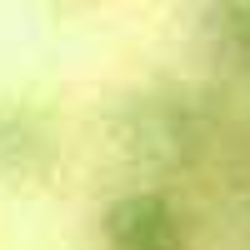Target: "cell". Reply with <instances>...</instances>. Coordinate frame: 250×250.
Returning a JSON list of instances; mask_svg holds the SVG:
<instances>
[{"mask_svg":"<svg viewBox=\"0 0 250 250\" xmlns=\"http://www.w3.org/2000/svg\"><path fill=\"white\" fill-rule=\"evenodd\" d=\"M100 245L105 250H190L195 230L175 195L120 190L100 210Z\"/></svg>","mask_w":250,"mask_h":250,"instance_id":"1","label":"cell"},{"mask_svg":"<svg viewBox=\"0 0 250 250\" xmlns=\"http://www.w3.org/2000/svg\"><path fill=\"white\" fill-rule=\"evenodd\" d=\"M50 170V135L25 110H0V175H40Z\"/></svg>","mask_w":250,"mask_h":250,"instance_id":"2","label":"cell"}]
</instances>
